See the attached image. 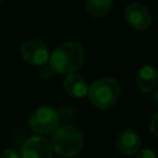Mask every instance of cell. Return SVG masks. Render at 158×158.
<instances>
[{"mask_svg":"<svg viewBox=\"0 0 158 158\" xmlns=\"http://www.w3.org/2000/svg\"><path fill=\"white\" fill-rule=\"evenodd\" d=\"M85 60L84 47L78 42H64L49 54L48 64L56 74H70L81 68Z\"/></svg>","mask_w":158,"mask_h":158,"instance_id":"6da1fadb","label":"cell"},{"mask_svg":"<svg viewBox=\"0 0 158 158\" xmlns=\"http://www.w3.org/2000/svg\"><path fill=\"white\" fill-rule=\"evenodd\" d=\"M51 143L59 156L74 157L83 148V135L73 125H63L52 132Z\"/></svg>","mask_w":158,"mask_h":158,"instance_id":"7a4b0ae2","label":"cell"},{"mask_svg":"<svg viewBox=\"0 0 158 158\" xmlns=\"http://www.w3.org/2000/svg\"><path fill=\"white\" fill-rule=\"evenodd\" d=\"M121 89L116 79L101 78L89 86L88 98L90 102L99 110H109L118 101Z\"/></svg>","mask_w":158,"mask_h":158,"instance_id":"3957f363","label":"cell"},{"mask_svg":"<svg viewBox=\"0 0 158 158\" xmlns=\"http://www.w3.org/2000/svg\"><path fill=\"white\" fill-rule=\"evenodd\" d=\"M59 123L58 112L49 106H40L28 116V126L37 133L53 132Z\"/></svg>","mask_w":158,"mask_h":158,"instance_id":"277c9868","label":"cell"},{"mask_svg":"<svg viewBox=\"0 0 158 158\" xmlns=\"http://www.w3.org/2000/svg\"><path fill=\"white\" fill-rule=\"evenodd\" d=\"M20 52H21L22 59L31 65L41 67L48 63V59H49V51L47 46L38 40L23 41L21 43Z\"/></svg>","mask_w":158,"mask_h":158,"instance_id":"5b68a950","label":"cell"},{"mask_svg":"<svg viewBox=\"0 0 158 158\" xmlns=\"http://www.w3.org/2000/svg\"><path fill=\"white\" fill-rule=\"evenodd\" d=\"M53 147L49 139L42 136L30 137L21 147V158H52Z\"/></svg>","mask_w":158,"mask_h":158,"instance_id":"8992f818","label":"cell"},{"mask_svg":"<svg viewBox=\"0 0 158 158\" xmlns=\"http://www.w3.org/2000/svg\"><path fill=\"white\" fill-rule=\"evenodd\" d=\"M126 22L137 31H146L152 25V16L147 6L139 2H131L125 10Z\"/></svg>","mask_w":158,"mask_h":158,"instance_id":"52a82bcc","label":"cell"},{"mask_svg":"<svg viewBox=\"0 0 158 158\" xmlns=\"http://www.w3.org/2000/svg\"><path fill=\"white\" fill-rule=\"evenodd\" d=\"M115 146H116L117 151L121 154H123V156H133L141 148L139 135L132 128L122 130L116 136Z\"/></svg>","mask_w":158,"mask_h":158,"instance_id":"ba28073f","label":"cell"},{"mask_svg":"<svg viewBox=\"0 0 158 158\" xmlns=\"http://www.w3.org/2000/svg\"><path fill=\"white\" fill-rule=\"evenodd\" d=\"M89 84L85 80V78L80 74L75 73H70L67 74L64 81H63V88L65 90V93L68 95H70L72 98H83L85 95H88L89 91Z\"/></svg>","mask_w":158,"mask_h":158,"instance_id":"9c48e42d","label":"cell"},{"mask_svg":"<svg viewBox=\"0 0 158 158\" xmlns=\"http://www.w3.org/2000/svg\"><path fill=\"white\" fill-rule=\"evenodd\" d=\"M158 83V72L152 65H143L136 75V85L142 93H152Z\"/></svg>","mask_w":158,"mask_h":158,"instance_id":"30bf717a","label":"cell"},{"mask_svg":"<svg viewBox=\"0 0 158 158\" xmlns=\"http://www.w3.org/2000/svg\"><path fill=\"white\" fill-rule=\"evenodd\" d=\"M114 0H85V10L93 17H104L111 9Z\"/></svg>","mask_w":158,"mask_h":158,"instance_id":"8fae6325","label":"cell"},{"mask_svg":"<svg viewBox=\"0 0 158 158\" xmlns=\"http://www.w3.org/2000/svg\"><path fill=\"white\" fill-rule=\"evenodd\" d=\"M136 158H158L156 152L149 148H139V151L136 153Z\"/></svg>","mask_w":158,"mask_h":158,"instance_id":"7c38bea8","label":"cell"},{"mask_svg":"<svg viewBox=\"0 0 158 158\" xmlns=\"http://www.w3.org/2000/svg\"><path fill=\"white\" fill-rule=\"evenodd\" d=\"M149 131L153 136L158 138V111L152 116L151 122H149Z\"/></svg>","mask_w":158,"mask_h":158,"instance_id":"4fadbf2b","label":"cell"},{"mask_svg":"<svg viewBox=\"0 0 158 158\" xmlns=\"http://www.w3.org/2000/svg\"><path fill=\"white\" fill-rule=\"evenodd\" d=\"M42 67V69H41V75L44 78V79H49V78H52L56 73H54V70L51 68V65L48 64V63H46V64H43V65H41Z\"/></svg>","mask_w":158,"mask_h":158,"instance_id":"5bb4252c","label":"cell"},{"mask_svg":"<svg viewBox=\"0 0 158 158\" xmlns=\"http://www.w3.org/2000/svg\"><path fill=\"white\" fill-rule=\"evenodd\" d=\"M0 158H21V156L14 149H5L0 154Z\"/></svg>","mask_w":158,"mask_h":158,"instance_id":"9a60e30c","label":"cell"},{"mask_svg":"<svg viewBox=\"0 0 158 158\" xmlns=\"http://www.w3.org/2000/svg\"><path fill=\"white\" fill-rule=\"evenodd\" d=\"M152 99H153V101L158 105V88H156L154 90H153V95H152Z\"/></svg>","mask_w":158,"mask_h":158,"instance_id":"2e32d148","label":"cell"},{"mask_svg":"<svg viewBox=\"0 0 158 158\" xmlns=\"http://www.w3.org/2000/svg\"><path fill=\"white\" fill-rule=\"evenodd\" d=\"M1 1H5V0H0V2H1Z\"/></svg>","mask_w":158,"mask_h":158,"instance_id":"e0dca14e","label":"cell"}]
</instances>
